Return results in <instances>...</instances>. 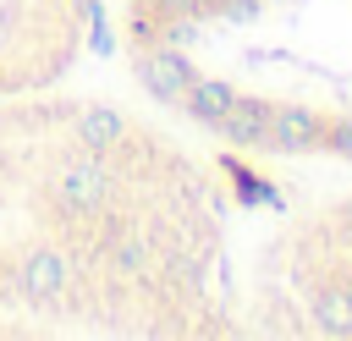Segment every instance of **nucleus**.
<instances>
[{"instance_id": "obj_1", "label": "nucleus", "mask_w": 352, "mask_h": 341, "mask_svg": "<svg viewBox=\"0 0 352 341\" xmlns=\"http://www.w3.org/2000/svg\"><path fill=\"white\" fill-rule=\"evenodd\" d=\"M264 176L154 104L0 99V336L231 341Z\"/></svg>"}, {"instance_id": "obj_3", "label": "nucleus", "mask_w": 352, "mask_h": 341, "mask_svg": "<svg viewBox=\"0 0 352 341\" xmlns=\"http://www.w3.org/2000/svg\"><path fill=\"white\" fill-rule=\"evenodd\" d=\"M236 330L352 341V182L286 192L264 226H248Z\"/></svg>"}, {"instance_id": "obj_2", "label": "nucleus", "mask_w": 352, "mask_h": 341, "mask_svg": "<svg viewBox=\"0 0 352 341\" xmlns=\"http://www.w3.org/2000/svg\"><path fill=\"white\" fill-rule=\"evenodd\" d=\"M143 99L253 165L352 170V0H116Z\"/></svg>"}, {"instance_id": "obj_4", "label": "nucleus", "mask_w": 352, "mask_h": 341, "mask_svg": "<svg viewBox=\"0 0 352 341\" xmlns=\"http://www.w3.org/2000/svg\"><path fill=\"white\" fill-rule=\"evenodd\" d=\"M99 22V0H0V99L66 82L88 60Z\"/></svg>"}]
</instances>
